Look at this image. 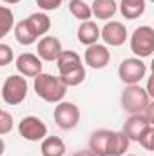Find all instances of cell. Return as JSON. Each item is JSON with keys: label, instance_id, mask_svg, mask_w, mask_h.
<instances>
[{"label": "cell", "instance_id": "cell-14", "mask_svg": "<svg viewBox=\"0 0 154 156\" xmlns=\"http://www.w3.org/2000/svg\"><path fill=\"white\" fill-rule=\"evenodd\" d=\"M100 38V27L91 22V20H85L80 24L78 27V42L83 44V45H93V44H98Z\"/></svg>", "mask_w": 154, "mask_h": 156}, {"label": "cell", "instance_id": "cell-27", "mask_svg": "<svg viewBox=\"0 0 154 156\" xmlns=\"http://www.w3.org/2000/svg\"><path fill=\"white\" fill-rule=\"evenodd\" d=\"M13 129V116L0 109V134H7Z\"/></svg>", "mask_w": 154, "mask_h": 156}, {"label": "cell", "instance_id": "cell-30", "mask_svg": "<svg viewBox=\"0 0 154 156\" xmlns=\"http://www.w3.org/2000/svg\"><path fill=\"white\" fill-rule=\"evenodd\" d=\"M4 151H5V144H4V140L0 138V156L4 154Z\"/></svg>", "mask_w": 154, "mask_h": 156}, {"label": "cell", "instance_id": "cell-17", "mask_svg": "<svg viewBox=\"0 0 154 156\" xmlns=\"http://www.w3.org/2000/svg\"><path fill=\"white\" fill-rule=\"evenodd\" d=\"M118 11L114 0H94L93 2V7H91V13L98 18V20H109L113 18Z\"/></svg>", "mask_w": 154, "mask_h": 156}, {"label": "cell", "instance_id": "cell-24", "mask_svg": "<svg viewBox=\"0 0 154 156\" xmlns=\"http://www.w3.org/2000/svg\"><path fill=\"white\" fill-rule=\"evenodd\" d=\"M13 24H15L13 11L5 5H0V38H4L13 29Z\"/></svg>", "mask_w": 154, "mask_h": 156}, {"label": "cell", "instance_id": "cell-5", "mask_svg": "<svg viewBox=\"0 0 154 156\" xmlns=\"http://www.w3.org/2000/svg\"><path fill=\"white\" fill-rule=\"evenodd\" d=\"M145 73H147V66L142 62V58H125L118 67L120 80L127 85L140 83L145 78Z\"/></svg>", "mask_w": 154, "mask_h": 156}, {"label": "cell", "instance_id": "cell-28", "mask_svg": "<svg viewBox=\"0 0 154 156\" xmlns=\"http://www.w3.org/2000/svg\"><path fill=\"white\" fill-rule=\"evenodd\" d=\"M62 4V0H37V5L44 11H54L58 9Z\"/></svg>", "mask_w": 154, "mask_h": 156}, {"label": "cell", "instance_id": "cell-13", "mask_svg": "<svg viewBox=\"0 0 154 156\" xmlns=\"http://www.w3.org/2000/svg\"><path fill=\"white\" fill-rule=\"evenodd\" d=\"M129 138L121 131H109L107 140V156H123L129 149Z\"/></svg>", "mask_w": 154, "mask_h": 156}, {"label": "cell", "instance_id": "cell-7", "mask_svg": "<svg viewBox=\"0 0 154 156\" xmlns=\"http://www.w3.org/2000/svg\"><path fill=\"white\" fill-rule=\"evenodd\" d=\"M20 136L27 142H40L47 136V125L40 120L38 116H26L18 123Z\"/></svg>", "mask_w": 154, "mask_h": 156}, {"label": "cell", "instance_id": "cell-10", "mask_svg": "<svg viewBox=\"0 0 154 156\" xmlns=\"http://www.w3.org/2000/svg\"><path fill=\"white\" fill-rule=\"evenodd\" d=\"M151 125H152V122L145 116V115H132V116L125 122V125H123V131H121V133H123L129 140L138 142V140H140V136H142V134L151 127Z\"/></svg>", "mask_w": 154, "mask_h": 156}, {"label": "cell", "instance_id": "cell-4", "mask_svg": "<svg viewBox=\"0 0 154 156\" xmlns=\"http://www.w3.org/2000/svg\"><path fill=\"white\" fill-rule=\"evenodd\" d=\"M27 96V82L22 75L9 76L2 85V100L7 105H18Z\"/></svg>", "mask_w": 154, "mask_h": 156}, {"label": "cell", "instance_id": "cell-18", "mask_svg": "<svg viewBox=\"0 0 154 156\" xmlns=\"http://www.w3.org/2000/svg\"><path fill=\"white\" fill-rule=\"evenodd\" d=\"M120 13L127 20L140 18L145 13V0H121L120 4Z\"/></svg>", "mask_w": 154, "mask_h": 156}, {"label": "cell", "instance_id": "cell-26", "mask_svg": "<svg viewBox=\"0 0 154 156\" xmlns=\"http://www.w3.org/2000/svg\"><path fill=\"white\" fill-rule=\"evenodd\" d=\"M13 58H15L13 49H11L7 44H0V67H4V66L11 64V62H13Z\"/></svg>", "mask_w": 154, "mask_h": 156}, {"label": "cell", "instance_id": "cell-2", "mask_svg": "<svg viewBox=\"0 0 154 156\" xmlns=\"http://www.w3.org/2000/svg\"><path fill=\"white\" fill-rule=\"evenodd\" d=\"M151 105V96L138 83L127 85L121 93V107L131 115H142Z\"/></svg>", "mask_w": 154, "mask_h": 156}, {"label": "cell", "instance_id": "cell-11", "mask_svg": "<svg viewBox=\"0 0 154 156\" xmlns=\"http://www.w3.org/2000/svg\"><path fill=\"white\" fill-rule=\"evenodd\" d=\"M37 51H38L40 60L56 62L58 55H60L64 49H62V44H60V40L56 38V37H44V38H40Z\"/></svg>", "mask_w": 154, "mask_h": 156}, {"label": "cell", "instance_id": "cell-23", "mask_svg": "<svg viewBox=\"0 0 154 156\" xmlns=\"http://www.w3.org/2000/svg\"><path fill=\"white\" fill-rule=\"evenodd\" d=\"M69 11H71V15L78 18V20H89L91 18V5L89 4H85L83 0H71L69 2Z\"/></svg>", "mask_w": 154, "mask_h": 156}, {"label": "cell", "instance_id": "cell-31", "mask_svg": "<svg viewBox=\"0 0 154 156\" xmlns=\"http://www.w3.org/2000/svg\"><path fill=\"white\" fill-rule=\"evenodd\" d=\"M2 2H5V4H18L20 0H2Z\"/></svg>", "mask_w": 154, "mask_h": 156}, {"label": "cell", "instance_id": "cell-15", "mask_svg": "<svg viewBox=\"0 0 154 156\" xmlns=\"http://www.w3.org/2000/svg\"><path fill=\"white\" fill-rule=\"evenodd\" d=\"M26 24H27V27L33 31V35L37 38L42 37V35H45L51 29V20H49V16L45 13H33V15H29L26 18Z\"/></svg>", "mask_w": 154, "mask_h": 156}, {"label": "cell", "instance_id": "cell-22", "mask_svg": "<svg viewBox=\"0 0 154 156\" xmlns=\"http://www.w3.org/2000/svg\"><path fill=\"white\" fill-rule=\"evenodd\" d=\"M60 80L64 82L65 87H75V85H80L83 80H85V67L80 66L76 69H71L67 73H62L60 75Z\"/></svg>", "mask_w": 154, "mask_h": 156}, {"label": "cell", "instance_id": "cell-12", "mask_svg": "<svg viewBox=\"0 0 154 156\" xmlns=\"http://www.w3.org/2000/svg\"><path fill=\"white\" fill-rule=\"evenodd\" d=\"M16 71L22 76H37L42 73V60L33 53H24L16 58Z\"/></svg>", "mask_w": 154, "mask_h": 156}, {"label": "cell", "instance_id": "cell-32", "mask_svg": "<svg viewBox=\"0 0 154 156\" xmlns=\"http://www.w3.org/2000/svg\"><path fill=\"white\" fill-rule=\"evenodd\" d=\"M127 156H136V154H127Z\"/></svg>", "mask_w": 154, "mask_h": 156}, {"label": "cell", "instance_id": "cell-3", "mask_svg": "<svg viewBox=\"0 0 154 156\" xmlns=\"http://www.w3.org/2000/svg\"><path fill=\"white\" fill-rule=\"evenodd\" d=\"M131 51L136 58H147L154 51V29L151 26H140L131 37Z\"/></svg>", "mask_w": 154, "mask_h": 156}, {"label": "cell", "instance_id": "cell-6", "mask_svg": "<svg viewBox=\"0 0 154 156\" xmlns=\"http://www.w3.org/2000/svg\"><path fill=\"white\" fill-rule=\"evenodd\" d=\"M54 122L60 129L71 131L80 122V109L73 102H58V105L54 107Z\"/></svg>", "mask_w": 154, "mask_h": 156}, {"label": "cell", "instance_id": "cell-21", "mask_svg": "<svg viewBox=\"0 0 154 156\" xmlns=\"http://www.w3.org/2000/svg\"><path fill=\"white\" fill-rule=\"evenodd\" d=\"M15 38H16L18 44H22V45H31V44H35V42L38 40L33 35V31L27 27L26 20H22V22H18V24L15 26Z\"/></svg>", "mask_w": 154, "mask_h": 156}, {"label": "cell", "instance_id": "cell-20", "mask_svg": "<svg viewBox=\"0 0 154 156\" xmlns=\"http://www.w3.org/2000/svg\"><path fill=\"white\" fill-rule=\"evenodd\" d=\"M56 66H58V71L60 75L62 73H67L71 69H76L82 66V58L78 56V53L75 51H62L56 58Z\"/></svg>", "mask_w": 154, "mask_h": 156}, {"label": "cell", "instance_id": "cell-29", "mask_svg": "<svg viewBox=\"0 0 154 156\" xmlns=\"http://www.w3.org/2000/svg\"><path fill=\"white\" fill-rule=\"evenodd\" d=\"M73 156H96V154H93L91 151H80V153H75Z\"/></svg>", "mask_w": 154, "mask_h": 156}, {"label": "cell", "instance_id": "cell-25", "mask_svg": "<svg viewBox=\"0 0 154 156\" xmlns=\"http://www.w3.org/2000/svg\"><path fill=\"white\" fill-rule=\"evenodd\" d=\"M138 142H140V145H142V147H145L147 151H152V149H154V125H151V127H149L142 136H140V140H138Z\"/></svg>", "mask_w": 154, "mask_h": 156}, {"label": "cell", "instance_id": "cell-16", "mask_svg": "<svg viewBox=\"0 0 154 156\" xmlns=\"http://www.w3.org/2000/svg\"><path fill=\"white\" fill-rule=\"evenodd\" d=\"M107 140H109L107 129L94 131L89 138V151L96 156H107Z\"/></svg>", "mask_w": 154, "mask_h": 156}, {"label": "cell", "instance_id": "cell-8", "mask_svg": "<svg viewBox=\"0 0 154 156\" xmlns=\"http://www.w3.org/2000/svg\"><path fill=\"white\" fill-rule=\"evenodd\" d=\"M85 64L93 69H103L109 60H111V53L105 45L102 44H93V45H87L85 49Z\"/></svg>", "mask_w": 154, "mask_h": 156}, {"label": "cell", "instance_id": "cell-19", "mask_svg": "<svg viewBox=\"0 0 154 156\" xmlns=\"http://www.w3.org/2000/svg\"><path fill=\"white\" fill-rule=\"evenodd\" d=\"M40 151H42V156H64L65 154V145H64L62 138L47 136L42 140Z\"/></svg>", "mask_w": 154, "mask_h": 156}, {"label": "cell", "instance_id": "cell-1", "mask_svg": "<svg viewBox=\"0 0 154 156\" xmlns=\"http://www.w3.org/2000/svg\"><path fill=\"white\" fill-rule=\"evenodd\" d=\"M35 91L42 100L56 104L62 102V98L65 96L67 87L64 85V82L60 80V76H53L47 73H40L35 76Z\"/></svg>", "mask_w": 154, "mask_h": 156}, {"label": "cell", "instance_id": "cell-9", "mask_svg": "<svg viewBox=\"0 0 154 156\" xmlns=\"http://www.w3.org/2000/svg\"><path fill=\"white\" fill-rule=\"evenodd\" d=\"M100 38H103V42L107 45L118 47V45L125 44V40H127V27L121 22H116V20L114 22H109L100 31Z\"/></svg>", "mask_w": 154, "mask_h": 156}]
</instances>
